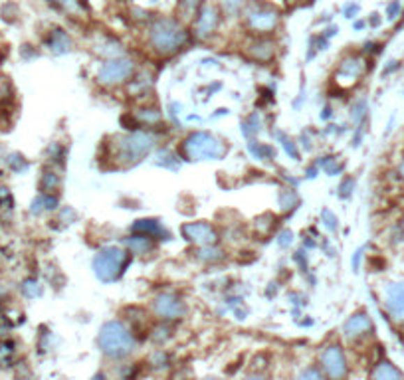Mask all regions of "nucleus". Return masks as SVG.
Instances as JSON below:
<instances>
[{"instance_id":"obj_1","label":"nucleus","mask_w":404,"mask_h":380,"mask_svg":"<svg viewBox=\"0 0 404 380\" xmlns=\"http://www.w3.org/2000/svg\"><path fill=\"white\" fill-rule=\"evenodd\" d=\"M160 139L163 137L159 131H149V129L123 131L105 139V143L101 145V149H105L101 159L107 162V169H115V171L131 169L155 153V149L160 145Z\"/></svg>"},{"instance_id":"obj_2","label":"nucleus","mask_w":404,"mask_h":380,"mask_svg":"<svg viewBox=\"0 0 404 380\" xmlns=\"http://www.w3.org/2000/svg\"><path fill=\"white\" fill-rule=\"evenodd\" d=\"M190 32L174 16H155L147 28V42L153 54L160 58H171L183 52L188 44Z\"/></svg>"},{"instance_id":"obj_3","label":"nucleus","mask_w":404,"mask_h":380,"mask_svg":"<svg viewBox=\"0 0 404 380\" xmlns=\"http://www.w3.org/2000/svg\"><path fill=\"white\" fill-rule=\"evenodd\" d=\"M179 155L183 162H209V160H222L230 153V143L220 135L207 131V129H195L188 131L179 143Z\"/></svg>"},{"instance_id":"obj_4","label":"nucleus","mask_w":404,"mask_h":380,"mask_svg":"<svg viewBox=\"0 0 404 380\" xmlns=\"http://www.w3.org/2000/svg\"><path fill=\"white\" fill-rule=\"evenodd\" d=\"M98 344L101 353L113 358L123 360L131 356L137 349V335L123 319H111L101 325L98 335Z\"/></svg>"},{"instance_id":"obj_5","label":"nucleus","mask_w":404,"mask_h":380,"mask_svg":"<svg viewBox=\"0 0 404 380\" xmlns=\"http://www.w3.org/2000/svg\"><path fill=\"white\" fill-rule=\"evenodd\" d=\"M133 256L123 245H103L91 259V270L99 282L110 285L117 283L127 273Z\"/></svg>"},{"instance_id":"obj_6","label":"nucleus","mask_w":404,"mask_h":380,"mask_svg":"<svg viewBox=\"0 0 404 380\" xmlns=\"http://www.w3.org/2000/svg\"><path fill=\"white\" fill-rule=\"evenodd\" d=\"M242 20L246 30H250L254 36H269L282 22V13L269 2L250 0L242 6Z\"/></svg>"},{"instance_id":"obj_7","label":"nucleus","mask_w":404,"mask_h":380,"mask_svg":"<svg viewBox=\"0 0 404 380\" xmlns=\"http://www.w3.org/2000/svg\"><path fill=\"white\" fill-rule=\"evenodd\" d=\"M137 74V61L129 56L103 60L96 70V84L105 91L125 87Z\"/></svg>"},{"instance_id":"obj_8","label":"nucleus","mask_w":404,"mask_h":380,"mask_svg":"<svg viewBox=\"0 0 404 380\" xmlns=\"http://www.w3.org/2000/svg\"><path fill=\"white\" fill-rule=\"evenodd\" d=\"M149 311L160 323H179L188 315V303L177 289H159L149 301Z\"/></svg>"},{"instance_id":"obj_9","label":"nucleus","mask_w":404,"mask_h":380,"mask_svg":"<svg viewBox=\"0 0 404 380\" xmlns=\"http://www.w3.org/2000/svg\"><path fill=\"white\" fill-rule=\"evenodd\" d=\"M367 70L368 61L365 60V56L351 52V54L343 56L341 61L337 63V70L333 74V84L341 89H351L367 75Z\"/></svg>"},{"instance_id":"obj_10","label":"nucleus","mask_w":404,"mask_h":380,"mask_svg":"<svg viewBox=\"0 0 404 380\" xmlns=\"http://www.w3.org/2000/svg\"><path fill=\"white\" fill-rule=\"evenodd\" d=\"M319 370L323 379L327 380H345L349 374V363L345 355L343 344L329 343L325 344L319 353Z\"/></svg>"},{"instance_id":"obj_11","label":"nucleus","mask_w":404,"mask_h":380,"mask_svg":"<svg viewBox=\"0 0 404 380\" xmlns=\"http://www.w3.org/2000/svg\"><path fill=\"white\" fill-rule=\"evenodd\" d=\"M181 236L184 242H188L193 248H202V245L220 244L222 232L214 222L190 220L181 226Z\"/></svg>"},{"instance_id":"obj_12","label":"nucleus","mask_w":404,"mask_h":380,"mask_svg":"<svg viewBox=\"0 0 404 380\" xmlns=\"http://www.w3.org/2000/svg\"><path fill=\"white\" fill-rule=\"evenodd\" d=\"M222 22V10L220 6L216 4H200L196 8L195 16V24H193V34H195L198 40H210L218 32Z\"/></svg>"},{"instance_id":"obj_13","label":"nucleus","mask_w":404,"mask_h":380,"mask_svg":"<svg viewBox=\"0 0 404 380\" xmlns=\"http://www.w3.org/2000/svg\"><path fill=\"white\" fill-rule=\"evenodd\" d=\"M380 301L384 307V313L394 323L404 325V282L384 283L380 291Z\"/></svg>"},{"instance_id":"obj_14","label":"nucleus","mask_w":404,"mask_h":380,"mask_svg":"<svg viewBox=\"0 0 404 380\" xmlns=\"http://www.w3.org/2000/svg\"><path fill=\"white\" fill-rule=\"evenodd\" d=\"M129 121H131V129H149V131H160V127L165 125V115L163 111L155 105L143 101L139 103L133 111H129Z\"/></svg>"},{"instance_id":"obj_15","label":"nucleus","mask_w":404,"mask_h":380,"mask_svg":"<svg viewBox=\"0 0 404 380\" xmlns=\"http://www.w3.org/2000/svg\"><path fill=\"white\" fill-rule=\"evenodd\" d=\"M341 335L349 343H359V341H365L367 337H371L373 335V319L368 317L367 311H355L343 323Z\"/></svg>"},{"instance_id":"obj_16","label":"nucleus","mask_w":404,"mask_h":380,"mask_svg":"<svg viewBox=\"0 0 404 380\" xmlns=\"http://www.w3.org/2000/svg\"><path fill=\"white\" fill-rule=\"evenodd\" d=\"M244 54L248 60L257 63H269L278 56V46L269 36H254L244 44Z\"/></svg>"},{"instance_id":"obj_17","label":"nucleus","mask_w":404,"mask_h":380,"mask_svg":"<svg viewBox=\"0 0 404 380\" xmlns=\"http://www.w3.org/2000/svg\"><path fill=\"white\" fill-rule=\"evenodd\" d=\"M129 230L135 234H143V236H147L151 240H155L157 244L172 240V232L159 218H139V220H135L131 224Z\"/></svg>"},{"instance_id":"obj_18","label":"nucleus","mask_w":404,"mask_h":380,"mask_svg":"<svg viewBox=\"0 0 404 380\" xmlns=\"http://www.w3.org/2000/svg\"><path fill=\"white\" fill-rule=\"evenodd\" d=\"M123 248L135 258H149L157 252L159 244L155 240L147 238V236H143V234L131 232L129 236L123 238Z\"/></svg>"},{"instance_id":"obj_19","label":"nucleus","mask_w":404,"mask_h":380,"mask_svg":"<svg viewBox=\"0 0 404 380\" xmlns=\"http://www.w3.org/2000/svg\"><path fill=\"white\" fill-rule=\"evenodd\" d=\"M193 258L202 264V266H220L228 259L226 250L220 244L214 245H202V248H195L193 250Z\"/></svg>"},{"instance_id":"obj_20","label":"nucleus","mask_w":404,"mask_h":380,"mask_svg":"<svg viewBox=\"0 0 404 380\" xmlns=\"http://www.w3.org/2000/svg\"><path fill=\"white\" fill-rule=\"evenodd\" d=\"M153 165L159 169H165V171L177 172L181 171L183 159H181L179 151H171L169 147H157L153 153Z\"/></svg>"},{"instance_id":"obj_21","label":"nucleus","mask_w":404,"mask_h":380,"mask_svg":"<svg viewBox=\"0 0 404 380\" xmlns=\"http://www.w3.org/2000/svg\"><path fill=\"white\" fill-rule=\"evenodd\" d=\"M280 226V216L274 212H264L252 220V234L257 238H269L271 234L278 232Z\"/></svg>"},{"instance_id":"obj_22","label":"nucleus","mask_w":404,"mask_h":380,"mask_svg":"<svg viewBox=\"0 0 404 380\" xmlns=\"http://www.w3.org/2000/svg\"><path fill=\"white\" fill-rule=\"evenodd\" d=\"M299 204H301V198H299V192L295 190V186L282 184L278 190V206H280L282 216L294 214L295 210L299 208Z\"/></svg>"},{"instance_id":"obj_23","label":"nucleus","mask_w":404,"mask_h":380,"mask_svg":"<svg viewBox=\"0 0 404 380\" xmlns=\"http://www.w3.org/2000/svg\"><path fill=\"white\" fill-rule=\"evenodd\" d=\"M46 46L52 54L56 56H63L72 50V38L66 30L61 28H54L52 32L48 34V40H46Z\"/></svg>"},{"instance_id":"obj_24","label":"nucleus","mask_w":404,"mask_h":380,"mask_svg":"<svg viewBox=\"0 0 404 380\" xmlns=\"http://www.w3.org/2000/svg\"><path fill=\"white\" fill-rule=\"evenodd\" d=\"M93 50L98 52L103 60H111V58H121V56H125V48H123L115 38L110 36H101V40H98V42L93 44Z\"/></svg>"},{"instance_id":"obj_25","label":"nucleus","mask_w":404,"mask_h":380,"mask_svg":"<svg viewBox=\"0 0 404 380\" xmlns=\"http://www.w3.org/2000/svg\"><path fill=\"white\" fill-rule=\"evenodd\" d=\"M58 208H60V198H58V195L40 192V195L34 198V202H32V206H30V212H32L34 216H42V214H48V212H56Z\"/></svg>"},{"instance_id":"obj_26","label":"nucleus","mask_w":404,"mask_h":380,"mask_svg":"<svg viewBox=\"0 0 404 380\" xmlns=\"http://www.w3.org/2000/svg\"><path fill=\"white\" fill-rule=\"evenodd\" d=\"M246 149L256 160H262V162H274L276 160V149L269 143H262L257 139H250L246 143Z\"/></svg>"},{"instance_id":"obj_27","label":"nucleus","mask_w":404,"mask_h":380,"mask_svg":"<svg viewBox=\"0 0 404 380\" xmlns=\"http://www.w3.org/2000/svg\"><path fill=\"white\" fill-rule=\"evenodd\" d=\"M368 380H404L403 372L398 368L394 367L389 360H380L377 363L371 374H368Z\"/></svg>"},{"instance_id":"obj_28","label":"nucleus","mask_w":404,"mask_h":380,"mask_svg":"<svg viewBox=\"0 0 404 380\" xmlns=\"http://www.w3.org/2000/svg\"><path fill=\"white\" fill-rule=\"evenodd\" d=\"M61 188V174L56 169H44L40 176V192L46 195H58Z\"/></svg>"},{"instance_id":"obj_29","label":"nucleus","mask_w":404,"mask_h":380,"mask_svg":"<svg viewBox=\"0 0 404 380\" xmlns=\"http://www.w3.org/2000/svg\"><path fill=\"white\" fill-rule=\"evenodd\" d=\"M274 137H276V141L280 143V147L282 151L290 157L292 160H299L301 159V149L297 145V141H295L294 137H290L285 131H274Z\"/></svg>"},{"instance_id":"obj_30","label":"nucleus","mask_w":404,"mask_h":380,"mask_svg":"<svg viewBox=\"0 0 404 380\" xmlns=\"http://www.w3.org/2000/svg\"><path fill=\"white\" fill-rule=\"evenodd\" d=\"M319 167V171H323L329 176H339L341 172L345 171V162L337 155H327V157H321V159L315 162Z\"/></svg>"},{"instance_id":"obj_31","label":"nucleus","mask_w":404,"mask_h":380,"mask_svg":"<svg viewBox=\"0 0 404 380\" xmlns=\"http://www.w3.org/2000/svg\"><path fill=\"white\" fill-rule=\"evenodd\" d=\"M262 127H264V123H262L260 113H250L244 121H242V133H244L246 141L257 139V135L262 133Z\"/></svg>"},{"instance_id":"obj_32","label":"nucleus","mask_w":404,"mask_h":380,"mask_svg":"<svg viewBox=\"0 0 404 380\" xmlns=\"http://www.w3.org/2000/svg\"><path fill=\"white\" fill-rule=\"evenodd\" d=\"M319 222H321V226L329 232V236H335L337 230H339V220H337V216H335V212L329 208H323L321 210V214H319Z\"/></svg>"},{"instance_id":"obj_33","label":"nucleus","mask_w":404,"mask_h":380,"mask_svg":"<svg viewBox=\"0 0 404 380\" xmlns=\"http://www.w3.org/2000/svg\"><path fill=\"white\" fill-rule=\"evenodd\" d=\"M66 155H68V149L63 147L61 143H54V145L48 149L50 162H52L54 167H60V165H63V162H66Z\"/></svg>"},{"instance_id":"obj_34","label":"nucleus","mask_w":404,"mask_h":380,"mask_svg":"<svg viewBox=\"0 0 404 380\" xmlns=\"http://www.w3.org/2000/svg\"><path fill=\"white\" fill-rule=\"evenodd\" d=\"M75 220H77V212L74 208H70V206H60L58 208L56 222H61V226H72Z\"/></svg>"},{"instance_id":"obj_35","label":"nucleus","mask_w":404,"mask_h":380,"mask_svg":"<svg viewBox=\"0 0 404 380\" xmlns=\"http://www.w3.org/2000/svg\"><path fill=\"white\" fill-rule=\"evenodd\" d=\"M22 294H24L28 299H36V297L44 294V289H42V285H40L36 280H26L24 285H22Z\"/></svg>"},{"instance_id":"obj_36","label":"nucleus","mask_w":404,"mask_h":380,"mask_svg":"<svg viewBox=\"0 0 404 380\" xmlns=\"http://www.w3.org/2000/svg\"><path fill=\"white\" fill-rule=\"evenodd\" d=\"M295 242V234L290 230V228H282L280 232H278V245L282 248V250H290Z\"/></svg>"},{"instance_id":"obj_37","label":"nucleus","mask_w":404,"mask_h":380,"mask_svg":"<svg viewBox=\"0 0 404 380\" xmlns=\"http://www.w3.org/2000/svg\"><path fill=\"white\" fill-rule=\"evenodd\" d=\"M220 10L228 16L242 13V0H220Z\"/></svg>"},{"instance_id":"obj_38","label":"nucleus","mask_w":404,"mask_h":380,"mask_svg":"<svg viewBox=\"0 0 404 380\" xmlns=\"http://www.w3.org/2000/svg\"><path fill=\"white\" fill-rule=\"evenodd\" d=\"M58 4H60L61 8L68 14H74V16L84 14V8H82L80 0H58Z\"/></svg>"},{"instance_id":"obj_39","label":"nucleus","mask_w":404,"mask_h":380,"mask_svg":"<svg viewBox=\"0 0 404 380\" xmlns=\"http://www.w3.org/2000/svg\"><path fill=\"white\" fill-rule=\"evenodd\" d=\"M365 115H367V103L365 101H357L355 107L351 109V119L355 125H361V121L365 119Z\"/></svg>"},{"instance_id":"obj_40","label":"nucleus","mask_w":404,"mask_h":380,"mask_svg":"<svg viewBox=\"0 0 404 380\" xmlns=\"http://www.w3.org/2000/svg\"><path fill=\"white\" fill-rule=\"evenodd\" d=\"M294 261L297 264V268L306 273L307 271V264H309V254H307L306 248H299L297 252L294 254Z\"/></svg>"},{"instance_id":"obj_41","label":"nucleus","mask_w":404,"mask_h":380,"mask_svg":"<svg viewBox=\"0 0 404 380\" xmlns=\"http://www.w3.org/2000/svg\"><path fill=\"white\" fill-rule=\"evenodd\" d=\"M353 188H355V178H351V176H347L341 186H339V198H349L353 195Z\"/></svg>"},{"instance_id":"obj_42","label":"nucleus","mask_w":404,"mask_h":380,"mask_svg":"<svg viewBox=\"0 0 404 380\" xmlns=\"http://www.w3.org/2000/svg\"><path fill=\"white\" fill-rule=\"evenodd\" d=\"M295 380H325L323 379V374H321V370L317 367H309L306 368L299 377Z\"/></svg>"},{"instance_id":"obj_43","label":"nucleus","mask_w":404,"mask_h":380,"mask_svg":"<svg viewBox=\"0 0 404 380\" xmlns=\"http://www.w3.org/2000/svg\"><path fill=\"white\" fill-rule=\"evenodd\" d=\"M181 103H171L169 105V119L174 127H181V121H179V115H181Z\"/></svg>"},{"instance_id":"obj_44","label":"nucleus","mask_w":404,"mask_h":380,"mask_svg":"<svg viewBox=\"0 0 404 380\" xmlns=\"http://www.w3.org/2000/svg\"><path fill=\"white\" fill-rule=\"evenodd\" d=\"M181 4L186 10H195V8H198L202 4V0H181Z\"/></svg>"},{"instance_id":"obj_45","label":"nucleus","mask_w":404,"mask_h":380,"mask_svg":"<svg viewBox=\"0 0 404 380\" xmlns=\"http://www.w3.org/2000/svg\"><path fill=\"white\" fill-rule=\"evenodd\" d=\"M363 259V250H357L355 256H353V270L359 271V261Z\"/></svg>"},{"instance_id":"obj_46","label":"nucleus","mask_w":404,"mask_h":380,"mask_svg":"<svg viewBox=\"0 0 404 380\" xmlns=\"http://www.w3.org/2000/svg\"><path fill=\"white\" fill-rule=\"evenodd\" d=\"M317 172H319V167L317 165H315V167H309V169H307V178H315V176H317Z\"/></svg>"},{"instance_id":"obj_47","label":"nucleus","mask_w":404,"mask_h":380,"mask_svg":"<svg viewBox=\"0 0 404 380\" xmlns=\"http://www.w3.org/2000/svg\"><path fill=\"white\" fill-rule=\"evenodd\" d=\"M244 380H268L264 374H250V377H246Z\"/></svg>"},{"instance_id":"obj_48","label":"nucleus","mask_w":404,"mask_h":380,"mask_svg":"<svg viewBox=\"0 0 404 380\" xmlns=\"http://www.w3.org/2000/svg\"><path fill=\"white\" fill-rule=\"evenodd\" d=\"M398 172H401V176L404 178V159H403V162H401V167H398Z\"/></svg>"},{"instance_id":"obj_49","label":"nucleus","mask_w":404,"mask_h":380,"mask_svg":"<svg viewBox=\"0 0 404 380\" xmlns=\"http://www.w3.org/2000/svg\"><path fill=\"white\" fill-rule=\"evenodd\" d=\"M204 380H218V379H204Z\"/></svg>"},{"instance_id":"obj_50","label":"nucleus","mask_w":404,"mask_h":380,"mask_svg":"<svg viewBox=\"0 0 404 380\" xmlns=\"http://www.w3.org/2000/svg\"><path fill=\"white\" fill-rule=\"evenodd\" d=\"M403 232H404V220H403Z\"/></svg>"}]
</instances>
